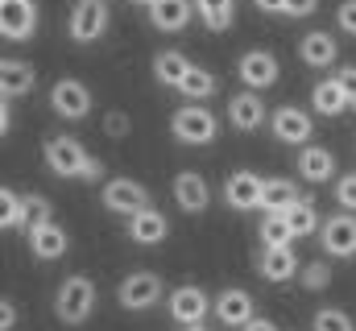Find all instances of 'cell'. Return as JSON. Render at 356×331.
<instances>
[{
    "instance_id": "obj_1",
    "label": "cell",
    "mask_w": 356,
    "mask_h": 331,
    "mask_svg": "<svg viewBox=\"0 0 356 331\" xmlns=\"http://www.w3.org/2000/svg\"><path fill=\"white\" fill-rule=\"evenodd\" d=\"M46 166L58 178H83V182H99V174H104V166L95 162L75 137H50L46 141Z\"/></svg>"
},
{
    "instance_id": "obj_2",
    "label": "cell",
    "mask_w": 356,
    "mask_h": 331,
    "mask_svg": "<svg viewBox=\"0 0 356 331\" xmlns=\"http://www.w3.org/2000/svg\"><path fill=\"white\" fill-rule=\"evenodd\" d=\"M91 311H95V282L83 277V273H71L63 286H58V294H54V315L67 323V328H75V323H83Z\"/></svg>"
},
{
    "instance_id": "obj_3",
    "label": "cell",
    "mask_w": 356,
    "mask_h": 331,
    "mask_svg": "<svg viewBox=\"0 0 356 331\" xmlns=\"http://www.w3.org/2000/svg\"><path fill=\"white\" fill-rule=\"evenodd\" d=\"M170 133H175L182 145H211L216 141V116L203 104H186V108L175 112Z\"/></svg>"
},
{
    "instance_id": "obj_4",
    "label": "cell",
    "mask_w": 356,
    "mask_h": 331,
    "mask_svg": "<svg viewBox=\"0 0 356 331\" xmlns=\"http://www.w3.org/2000/svg\"><path fill=\"white\" fill-rule=\"evenodd\" d=\"M104 207L133 220V216L149 211V191L137 178H112V182H104Z\"/></svg>"
},
{
    "instance_id": "obj_5",
    "label": "cell",
    "mask_w": 356,
    "mask_h": 331,
    "mask_svg": "<svg viewBox=\"0 0 356 331\" xmlns=\"http://www.w3.org/2000/svg\"><path fill=\"white\" fill-rule=\"evenodd\" d=\"M269 129H273V137H277L282 145H298V150H307V145H311V137H315V124H311V116H307L302 108H290V104L273 112Z\"/></svg>"
},
{
    "instance_id": "obj_6",
    "label": "cell",
    "mask_w": 356,
    "mask_h": 331,
    "mask_svg": "<svg viewBox=\"0 0 356 331\" xmlns=\"http://www.w3.org/2000/svg\"><path fill=\"white\" fill-rule=\"evenodd\" d=\"M224 199H228L232 211H257L261 199H266V178H257L253 170H236L224 182Z\"/></svg>"
},
{
    "instance_id": "obj_7",
    "label": "cell",
    "mask_w": 356,
    "mask_h": 331,
    "mask_svg": "<svg viewBox=\"0 0 356 331\" xmlns=\"http://www.w3.org/2000/svg\"><path fill=\"white\" fill-rule=\"evenodd\" d=\"M38 29V4L33 0H0V33L8 42H29Z\"/></svg>"
},
{
    "instance_id": "obj_8",
    "label": "cell",
    "mask_w": 356,
    "mask_h": 331,
    "mask_svg": "<svg viewBox=\"0 0 356 331\" xmlns=\"http://www.w3.org/2000/svg\"><path fill=\"white\" fill-rule=\"evenodd\" d=\"M319 241L327 257H356V216L353 211H336L332 220H323Z\"/></svg>"
},
{
    "instance_id": "obj_9",
    "label": "cell",
    "mask_w": 356,
    "mask_h": 331,
    "mask_svg": "<svg viewBox=\"0 0 356 331\" xmlns=\"http://www.w3.org/2000/svg\"><path fill=\"white\" fill-rule=\"evenodd\" d=\"M116 298H120L124 311H149V307L162 298V277H158V273H129V277L120 282Z\"/></svg>"
},
{
    "instance_id": "obj_10",
    "label": "cell",
    "mask_w": 356,
    "mask_h": 331,
    "mask_svg": "<svg viewBox=\"0 0 356 331\" xmlns=\"http://www.w3.org/2000/svg\"><path fill=\"white\" fill-rule=\"evenodd\" d=\"M50 108H54L63 120H83L91 112V91L79 79H58L50 87Z\"/></svg>"
},
{
    "instance_id": "obj_11",
    "label": "cell",
    "mask_w": 356,
    "mask_h": 331,
    "mask_svg": "<svg viewBox=\"0 0 356 331\" xmlns=\"http://www.w3.org/2000/svg\"><path fill=\"white\" fill-rule=\"evenodd\" d=\"M104 29H108V4L104 0H79L71 13V38L79 46H91Z\"/></svg>"
},
{
    "instance_id": "obj_12",
    "label": "cell",
    "mask_w": 356,
    "mask_h": 331,
    "mask_svg": "<svg viewBox=\"0 0 356 331\" xmlns=\"http://www.w3.org/2000/svg\"><path fill=\"white\" fill-rule=\"evenodd\" d=\"M236 75H241V83H245L249 91H261V87H273V83H277L282 67H277V58H273L269 50H249V54H241Z\"/></svg>"
},
{
    "instance_id": "obj_13",
    "label": "cell",
    "mask_w": 356,
    "mask_h": 331,
    "mask_svg": "<svg viewBox=\"0 0 356 331\" xmlns=\"http://www.w3.org/2000/svg\"><path fill=\"white\" fill-rule=\"evenodd\" d=\"M216 319L224 323V328H249L253 319H257V307H253V294L249 290H224V294H216Z\"/></svg>"
},
{
    "instance_id": "obj_14",
    "label": "cell",
    "mask_w": 356,
    "mask_h": 331,
    "mask_svg": "<svg viewBox=\"0 0 356 331\" xmlns=\"http://www.w3.org/2000/svg\"><path fill=\"white\" fill-rule=\"evenodd\" d=\"M228 124L241 129V133L261 129V124H266V104H261V95H257V91H236V95L228 99Z\"/></svg>"
},
{
    "instance_id": "obj_15",
    "label": "cell",
    "mask_w": 356,
    "mask_h": 331,
    "mask_svg": "<svg viewBox=\"0 0 356 331\" xmlns=\"http://www.w3.org/2000/svg\"><path fill=\"white\" fill-rule=\"evenodd\" d=\"M175 203L182 207V211H191V216L207 211V203H211V186H207V178L195 174V170H182V174L175 178Z\"/></svg>"
},
{
    "instance_id": "obj_16",
    "label": "cell",
    "mask_w": 356,
    "mask_h": 331,
    "mask_svg": "<svg viewBox=\"0 0 356 331\" xmlns=\"http://www.w3.org/2000/svg\"><path fill=\"white\" fill-rule=\"evenodd\" d=\"M166 307H170V319H178L182 328H191V323H203V319H207V294H203L199 286H178Z\"/></svg>"
},
{
    "instance_id": "obj_17",
    "label": "cell",
    "mask_w": 356,
    "mask_h": 331,
    "mask_svg": "<svg viewBox=\"0 0 356 331\" xmlns=\"http://www.w3.org/2000/svg\"><path fill=\"white\" fill-rule=\"evenodd\" d=\"M25 236H29V252H33L38 261H58V257L67 252V228H63V224H54V220H46V224L29 228Z\"/></svg>"
},
{
    "instance_id": "obj_18",
    "label": "cell",
    "mask_w": 356,
    "mask_h": 331,
    "mask_svg": "<svg viewBox=\"0 0 356 331\" xmlns=\"http://www.w3.org/2000/svg\"><path fill=\"white\" fill-rule=\"evenodd\" d=\"M257 269H261V277H266V282H290V277H298V273H302V261H298V252H294V248H261Z\"/></svg>"
},
{
    "instance_id": "obj_19",
    "label": "cell",
    "mask_w": 356,
    "mask_h": 331,
    "mask_svg": "<svg viewBox=\"0 0 356 331\" xmlns=\"http://www.w3.org/2000/svg\"><path fill=\"white\" fill-rule=\"evenodd\" d=\"M191 17H195V0H158V4L149 8V21H154V29H162V33L186 29Z\"/></svg>"
},
{
    "instance_id": "obj_20",
    "label": "cell",
    "mask_w": 356,
    "mask_h": 331,
    "mask_svg": "<svg viewBox=\"0 0 356 331\" xmlns=\"http://www.w3.org/2000/svg\"><path fill=\"white\" fill-rule=\"evenodd\" d=\"M298 203H302L298 182H290V178H266V199H261V211L266 216H286Z\"/></svg>"
},
{
    "instance_id": "obj_21",
    "label": "cell",
    "mask_w": 356,
    "mask_h": 331,
    "mask_svg": "<svg viewBox=\"0 0 356 331\" xmlns=\"http://www.w3.org/2000/svg\"><path fill=\"white\" fill-rule=\"evenodd\" d=\"M294 166H298V178H307V182H332V174H336V158L323 145L298 150V162Z\"/></svg>"
},
{
    "instance_id": "obj_22",
    "label": "cell",
    "mask_w": 356,
    "mask_h": 331,
    "mask_svg": "<svg viewBox=\"0 0 356 331\" xmlns=\"http://www.w3.org/2000/svg\"><path fill=\"white\" fill-rule=\"evenodd\" d=\"M336 38L332 33H307L302 42H298V58L307 63V67H315V71H323V67H332L336 63Z\"/></svg>"
},
{
    "instance_id": "obj_23",
    "label": "cell",
    "mask_w": 356,
    "mask_h": 331,
    "mask_svg": "<svg viewBox=\"0 0 356 331\" xmlns=\"http://www.w3.org/2000/svg\"><path fill=\"white\" fill-rule=\"evenodd\" d=\"M166 232H170V228H166V216H162V211H154V207L129 220V241H137V245H145V248L162 245V241H166Z\"/></svg>"
},
{
    "instance_id": "obj_24",
    "label": "cell",
    "mask_w": 356,
    "mask_h": 331,
    "mask_svg": "<svg viewBox=\"0 0 356 331\" xmlns=\"http://www.w3.org/2000/svg\"><path fill=\"white\" fill-rule=\"evenodd\" d=\"M0 91H4V99L29 95V91H33V67H29V63H21V58L0 63Z\"/></svg>"
},
{
    "instance_id": "obj_25",
    "label": "cell",
    "mask_w": 356,
    "mask_h": 331,
    "mask_svg": "<svg viewBox=\"0 0 356 331\" xmlns=\"http://www.w3.org/2000/svg\"><path fill=\"white\" fill-rule=\"evenodd\" d=\"M191 58L186 54H178V50H162L158 58H154V79L162 83V87H182V79L191 75Z\"/></svg>"
},
{
    "instance_id": "obj_26",
    "label": "cell",
    "mask_w": 356,
    "mask_h": 331,
    "mask_svg": "<svg viewBox=\"0 0 356 331\" xmlns=\"http://www.w3.org/2000/svg\"><path fill=\"white\" fill-rule=\"evenodd\" d=\"M311 104H315V112H319V116H340V112H348V108H353V104H348V95H344V87H340L336 79L315 83Z\"/></svg>"
},
{
    "instance_id": "obj_27",
    "label": "cell",
    "mask_w": 356,
    "mask_h": 331,
    "mask_svg": "<svg viewBox=\"0 0 356 331\" xmlns=\"http://www.w3.org/2000/svg\"><path fill=\"white\" fill-rule=\"evenodd\" d=\"M0 228L4 232H21V228H29V220H25V195H17V191H0Z\"/></svg>"
},
{
    "instance_id": "obj_28",
    "label": "cell",
    "mask_w": 356,
    "mask_h": 331,
    "mask_svg": "<svg viewBox=\"0 0 356 331\" xmlns=\"http://www.w3.org/2000/svg\"><path fill=\"white\" fill-rule=\"evenodd\" d=\"M195 8L211 33H224L232 25V0H195Z\"/></svg>"
},
{
    "instance_id": "obj_29",
    "label": "cell",
    "mask_w": 356,
    "mask_h": 331,
    "mask_svg": "<svg viewBox=\"0 0 356 331\" xmlns=\"http://www.w3.org/2000/svg\"><path fill=\"white\" fill-rule=\"evenodd\" d=\"M257 232H261V248H290L294 245V232H290L286 216H266Z\"/></svg>"
},
{
    "instance_id": "obj_30",
    "label": "cell",
    "mask_w": 356,
    "mask_h": 331,
    "mask_svg": "<svg viewBox=\"0 0 356 331\" xmlns=\"http://www.w3.org/2000/svg\"><path fill=\"white\" fill-rule=\"evenodd\" d=\"M286 224H290L294 241H298V236H311V232H319V228H323V224H319V211H315L307 199H302L298 207H290V211H286Z\"/></svg>"
},
{
    "instance_id": "obj_31",
    "label": "cell",
    "mask_w": 356,
    "mask_h": 331,
    "mask_svg": "<svg viewBox=\"0 0 356 331\" xmlns=\"http://www.w3.org/2000/svg\"><path fill=\"white\" fill-rule=\"evenodd\" d=\"M182 99H211L216 95V75L211 71H203V67H191V75L182 79Z\"/></svg>"
},
{
    "instance_id": "obj_32",
    "label": "cell",
    "mask_w": 356,
    "mask_h": 331,
    "mask_svg": "<svg viewBox=\"0 0 356 331\" xmlns=\"http://www.w3.org/2000/svg\"><path fill=\"white\" fill-rule=\"evenodd\" d=\"M298 282H302V290H327V286H332V265H323V261H307L302 273H298Z\"/></svg>"
},
{
    "instance_id": "obj_33",
    "label": "cell",
    "mask_w": 356,
    "mask_h": 331,
    "mask_svg": "<svg viewBox=\"0 0 356 331\" xmlns=\"http://www.w3.org/2000/svg\"><path fill=\"white\" fill-rule=\"evenodd\" d=\"M315 331H353V319L344 315V311H336V307H323L319 315H315Z\"/></svg>"
},
{
    "instance_id": "obj_34",
    "label": "cell",
    "mask_w": 356,
    "mask_h": 331,
    "mask_svg": "<svg viewBox=\"0 0 356 331\" xmlns=\"http://www.w3.org/2000/svg\"><path fill=\"white\" fill-rule=\"evenodd\" d=\"M25 220H29V228L46 224V220H50V199H42V195H25ZM29 228H25V232H29Z\"/></svg>"
},
{
    "instance_id": "obj_35",
    "label": "cell",
    "mask_w": 356,
    "mask_h": 331,
    "mask_svg": "<svg viewBox=\"0 0 356 331\" xmlns=\"http://www.w3.org/2000/svg\"><path fill=\"white\" fill-rule=\"evenodd\" d=\"M336 203H340V211H356V174H344L336 182Z\"/></svg>"
},
{
    "instance_id": "obj_36",
    "label": "cell",
    "mask_w": 356,
    "mask_h": 331,
    "mask_svg": "<svg viewBox=\"0 0 356 331\" xmlns=\"http://www.w3.org/2000/svg\"><path fill=\"white\" fill-rule=\"evenodd\" d=\"M336 21H340V29H344V33H353V38H356V0H344V4H340Z\"/></svg>"
},
{
    "instance_id": "obj_37",
    "label": "cell",
    "mask_w": 356,
    "mask_h": 331,
    "mask_svg": "<svg viewBox=\"0 0 356 331\" xmlns=\"http://www.w3.org/2000/svg\"><path fill=\"white\" fill-rule=\"evenodd\" d=\"M336 83L344 87V95H348V104L356 108V67H344V71L336 75Z\"/></svg>"
},
{
    "instance_id": "obj_38",
    "label": "cell",
    "mask_w": 356,
    "mask_h": 331,
    "mask_svg": "<svg viewBox=\"0 0 356 331\" xmlns=\"http://www.w3.org/2000/svg\"><path fill=\"white\" fill-rule=\"evenodd\" d=\"M319 8V0H286V17H311Z\"/></svg>"
},
{
    "instance_id": "obj_39",
    "label": "cell",
    "mask_w": 356,
    "mask_h": 331,
    "mask_svg": "<svg viewBox=\"0 0 356 331\" xmlns=\"http://www.w3.org/2000/svg\"><path fill=\"white\" fill-rule=\"evenodd\" d=\"M104 129H108L112 137H124V129H129V116H124V112H112V116L104 120Z\"/></svg>"
},
{
    "instance_id": "obj_40",
    "label": "cell",
    "mask_w": 356,
    "mask_h": 331,
    "mask_svg": "<svg viewBox=\"0 0 356 331\" xmlns=\"http://www.w3.org/2000/svg\"><path fill=\"white\" fill-rule=\"evenodd\" d=\"M13 323H17V307L4 298V302H0V331H13Z\"/></svg>"
},
{
    "instance_id": "obj_41",
    "label": "cell",
    "mask_w": 356,
    "mask_h": 331,
    "mask_svg": "<svg viewBox=\"0 0 356 331\" xmlns=\"http://www.w3.org/2000/svg\"><path fill=\"white\" fill-rule=\"evenodd\" d=\"M257 13H286V0H253Z\"/></svg>"
},
{
    "instance_id": "obj_42",
    "label": "cell",
    "mask_w": 356,
    "mask_h": 331,
    "mask_svg": "<svg viewBox=\"0 0 356 331\" xmlns=\"http://www.w3.org/2000/svg\"><path fill=\"white\" fill-rule=\"evenodd\" d=\"M241 331H277V328H273V323H269V319H253V323H249V328H241Z\"/></svg>"
},
{
    "instance_id": "obj_43",
    "label": "cell",
    "mask_w": 356,
    "mask_h": 331,
    "mask_svg": "<svg viewBox=\"0 0 356 331\" xmlns=\"http://www.w3.org/2000/svg\"><path fill=\"white\" fill-rule=\"evenodd\" d=\"M8 124H13V112H8V99H4V108H0V133H8Z\"/></svg>"
},
{
    "instance_id": "obj_44",
    "label": "cell",
    "mask_w": 356,
    "mask_h": 331,
    "mask_svg": "<svg viewBox=\"0 0 356 331\" xmlns=\"http://www.w3.org/2000/svg\"><path fill=\"white\" fill-rule=\"evenodd\" d=\"M182 331H207V328L203 323H191V328H182Z\"/></svg>"
},
{
    "instance_id": "obj_45",
    "label": "cell",
    "mask_w": 356,
    "mask_h": 331,
    "mask_svg": "<svg viewBox=\"0 0 356 331\" xmlns=\"http://www.w3.org/2000/svg\"><path fill=\"white\" fill-rule=\"evenodd\" d=\"M137 4H149V8H154V4H158V0H137Z\"/></svg>"
}]
</instances>
